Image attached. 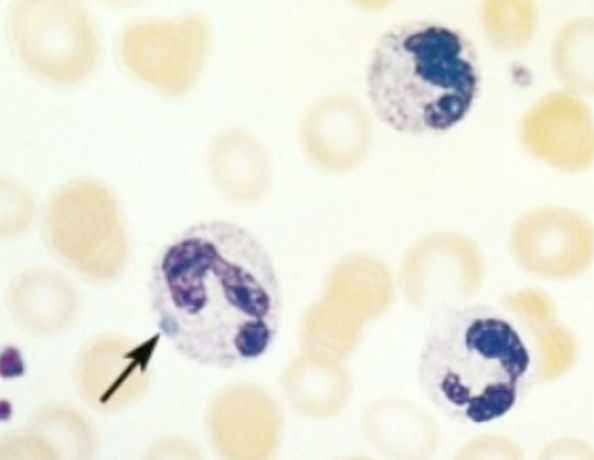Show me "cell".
<instances>
[{"label":"cell","mask_w":594,"mask_h":460,"mask_svg":"<svg viewBox=\"0 0 594 460\" xmlns=\"http://www.w3.org/2000/svg\"><path fill=\"white\" fill-rule=\"evenodd\" d=\"M161 335L185 359L231 370L262 357L279 331L273 261L248 229L223 220L190 225L166 242L148 279Z\"/></svg>","instance_id":"cell-1"},{"label":"cell","mask_w":594,"mask_h":460,"mask_svg":"<svg viewBox=\"0 0 594 460\" xmlns=\"http://www.w3.org/2000/svg\"><path fill=\"white\" fill-rule=\"evenodd\" d=\"M371 107L396 132H444L476 101L481 66L473 41L432 20L396 24L376 40L366 68Z\"/></svg>","instance_id":"cell-2"},{"label":"cell","mask_w":594,"mask_h":460,"mask_svg":"<svg viewBox=\"0 0 594 460\" xmlns=\"http://www.w3.org/2000/svg\"><path fill=\"white\" fill-rule=\"evenodd\" d=\"M529 365L513 324L493 308L475 305L442 314L428 335L420 375L441 406L483 423L512 408Z\"/></svg>","instance_id":"cell-3"},{"label":"cell","mask_w":594,"mask_h":460,"mask_svg":"<svg viewBox=\"0 0 594 460\" xmlns=\"http://www.w3.org/2000/svg\"><path fill=\"white\" fill-rule=\"evenodd\" d=\"M8 26L18 59L39 78L74 84L86 78L96 65V29L78 1H16Z\"/></svg>","instance_id":"cell-4"},{"label":"cell","mask_w":594,"mask_h":460,"mask_svg":"<svg viewBox=\"0 0 594 460\" xmlns=\"http://www.w3.org/2000/svg\"><path fill=\"white\" fill-rule=\"evenodd\" d=\"M202 45L201 26L193 18H144L122 30L118 53L138 79L164 93L178 94L194 76Z\"/></svg>","instance_id":"cell-5"},{"label":"cell","mask_w":594,"mask_h":460,"mask_svg":"<svg viewBox=\"0 0 594 460\" xmlns=\"http://www.w3.org/2000/svg\"><path fill=\"white\" fill-rule=\"evenodd\" d=\"M510 247L514 258L526 271L544 279H569L582 273L591 263L592 225L575 210L539 207L515 222Z\"/></svg>","instance_id":"cell-6"},{"label":"cell","mask_w":594,"mask_h":460,"mask_svg":"<svg viewBox=\"0 0 594 460\" xmlns=\"http://www.w3.org/2000/svg\"><path fill=\"white\" fill-rule=\"evenodd\" d=\"M415 302L425 310L458 307L479 289L483 256L469 238L451 231L426 235L414 251Z\"/></svg>","instance_id":"cell-7"},{"label":"cell","mask_w":594,"mask_h":460,"mask_svg":"<svg viewBox=\"0 0 594 460\" xmlns=\"http://www.w3.org/2000/svg\"><path fill=\"white\" fill-rule=\"evenodd\" d=\"M544 97L523 117L519 136L528 153L565 171L585 169L593 157V129L589 109L575 94Z\"/></svg>","instance_id":"cell-8"},{"label":"cell","mask_w":594,"mask_h":460,"mask_svg":"<svg viewBox=\"0 0 594 460\" xmlns=\"http://www.w3.org/2000/svg\"><path fill=\"white\" fill-rule=\"evenodd\" d=\"M592 20L576 19L567 24L552 45V68L573 94L592 91Z\"/></svg>","instance_id":"cell-9"},{"label":"cell","mask_w":594,"mask_h":460,"mask_svg":"<svg viewBox=\"0 0 594 460\" xmlns=\"http://www.w3.org/2000/svg\"><path fill=\"white\" fill-rule=\"evenodd\" d=\"M535 333L543 353L545 375L554 377L562 373L573 357L570 333L554 320V310L522 319Z\"/></svg>","instance_id":"cell-10"},{"label":"cell","mask_w":594,"mask_h":460,"mask_svg":"<svg viewBox=\"0 0 594 460\" xmlns=\"http://www.w3.org/2000/svg\"><path fill=\"white\" fill-rule=\"evenodd\" d=\"M461 455L464 458H516L520 451L504 439L484 438L467 445Z\"/></svg>","instance_id":"cell-11"}]
</instances>
